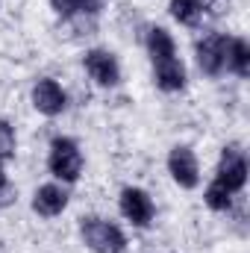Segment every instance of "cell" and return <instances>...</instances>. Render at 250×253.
Listing matches in <instances>:
<instances>
[{"label": "cell", "mask_w": 250, "mask_h": 253, "mask_svg": "<svg viewBox=\"0 0 250 253\" xmlns=\"http://www.w3.org/2000/svg\"><path fill=\"white\" fill-rule=\"evenodd\" d=\"M47 168L56 180L62 183H77L83 174V150L74 138L56 135L50 141V156H47Z\"/></svg>", "instance_id": "obj_1"}, {"label": "cell", "mask_w": 250, "mask_h": 253, "mask_svg": "<svg viewBox=\"0 0 250 253\" xmlns=\"http://www.w3.org/2000/svg\"><path fill=\"white\" fill-rule=\"evenodd\" d=\"M80 233L94 253H121L126 248V236L121 233V227H115L106 218H85Z\"/></svg>", "instance_id": "obj_2"}, {"label": "cell", "mask_w": 250, "mask_h": 253, "mask_svg": "<svg viewBox=\"0 0 250 253\" xmlns=\"http://www.w3.org/2000/svg\"><path fill=\"white\" fill-rule=\"evenodd\" d=\"M227 47H230V39L224 33H209L197 42V65L203 74L209 77H218L224 68H227Z\"/></svg>", "instance_id": "obj_3"}, {"label": "cell", "mask_w": 250, "mask_h": 253, "mask_svg": "<svg viewBox=\"0 0 250 253\" xmlns=\"http://www.w3.org/2000/svg\"><path fill=\"white\" fill-rule=\"evenodd\" d=\"M215 183H221L224 189L233 191V194L245 189V183H248V159H245V153L239 147H224Z\"/></svg>", "instance_id": "obj_4"}, {"label": "cell", "mask_w": 250, "mask_h": 253, "mask_svg": "<svg viewBox=\"0 0 250 253\" xmlns=\"http://www.w3.org/2000/svg\"><path fill=\"white\" fill-rule=\"evenodd\" d=\"M168 171L174 177V183L180 189H194L200 183V165H197V156L191 153V147L186 144H177L171 153H168Z\"/></svg>", "instance_id": "obj_5"}, {"label": "cell", "mask_w": 250, "mask_h": 253, "mask_svg": "<svg viewBox=\"0 0 250 253\" xmlns=\"http://www.w3.org/2000/svg\"><path fill=\"white\" fill-rule=\"evenodd\" d=\"M85 71H88V77L97 83V85H103V88H112V85H118L121 83V68H118V59L109 53V50H88L85 53Z\"/></svg>", "instance_id": "obj_6"}, {"label": "cell", "mask_w": 250, "mask_h": 253, "mask_svg": "<svg viewBox=\"0 0 250 253\" xmlns=\"http://www.w3.org/2000/svg\"><path fill=\"white\" fill-rule=\"evenodd\" d=\"M121 212H124V218L132 224V227H147L150 221H153V200H150V194L144 189H124L121 191Z\"/></svg>", "instance_id": "obj_7"}, {"label": "cell", "mask_w": 250, "mask_h": 253, "mask_svg": "<svg viewBox=\"0 0 250 253\" xmlns=\"http://www.w3.org/2000/svg\"><path fill=\"white\" fill-rule=\"evenodd\" d=\"M65 91L62 85L56 83V80H50V77H44V80H39L36 85H33V106L42 112V115H47V118H53V115H59L65 109Z\"/></svg>", "instance_id": "obj_8"}, {"label": "cell", "mask_w": 250, "mask_h": 253, "mask_svg": "<svg viewBox=\"0 0 250 253\" xmlns=\"http://www.w3.org/2000/svg\"><path fill=\"white\" fill-rule=\"evenodd\" d=\"M65 206H68V191H65L62 186L47 183V186H42V189L33 194V209H36L39 215H44V218L62 215Z\"/></svg>", "instance_id": "obj_9"}, {"label": "cell", "mask_w": 250, "mask_h": 253, "mask_svg": "<svg viewBox=\"0 0 250 253\" xmlns=\"http://www.w3.org/2000/svg\"><path fill=\"white\" fill-rule=\"evenodd\" d=\"M153 77H156V85L162 91H180L186 85V65L180 62L177 56L153 62Z\"/></svg>", "instance_id": "obj_10"}, {"label": "cell", "mask_w": 250, "mask_h": 253, "mask_svg": "<svg viewBox=\"0 0 250 253\" xmlns=\"http://www.w3.org/2000/svg\"><path fill=\"white\" fill-rule=\"evenodd\" d=\"M147 53H150V59L153 62H162V59H171V56H177V44H174V39H171V33L168 30H162V27H150L147 30Z\"/></svg>", "instance_id": "obj_11"}, {"label": "cell", "mask_w": 250, "mask_h": 253, "mask_svg": "<svg viewBox=\"0 0 250 253\" xmlns=\"http://www.w3.org/2000/svg\"><path fill=\"white\" fill-rule=\"evenodd\" d=\"M227 68L236 77H248L250 74V44L245 39H230L227 47Z\"/></svg>", "instance_id": "obj_12"}, {"label": "cell", "mask_w": 250, "mask_h": 253, "mask_svg": "<svg viewBox=\"0 0 250 253\" xmlns=\"http://www.w3.org/2000/svg\"><path fill=\"white\" fill-rule=\"evenodd\" d=\"M171 15H174V21L194 27L203 18V0H171Z\"/></svg>", "instance_id": "obj_13"}, {"label": "cell", "mask_w": 250, "mask_h": 253, "mask_svg": "<svg viewBox=\"0 0 250 253\" xmlns=\"http://www.w3.org/2000/svg\"><path fill=\"white\" fill-rule=\"evenodd\" d=\"M100 0H50V6L62 15V18H74V15H85V12H97Z\"/></svg>", "instance_id": "obj_14"}, {"label": "cell", "mask_w": 250, "mask_h": 253, "mask_svg": "<svg viewBox=\"0 0 250 253\" xmlns=\"http://www.w3.org/2000/svg\"><path fill=\"white\" fill-rule=\"evenodd\" d=\"M203 200H206V206L209 209H215V212H227L230 206H233V191H227L221 183H212L206 194H203Z\"/></svg>", "instance_id": "obj_15"}, {"label": "cell", "mask_w": 250, "mask_h": 253, "mask_svg": "<svg viewBox=\"0 0 250 253\" xmlns=\"http://www.w3.org/2000/svg\"><path fill=\"white\" fill-rule=\"evenodd\" d=\"M12 156H15V129L9 121L0 118V162H6Z\"/></svg>", "instance_id": "obj_16"}, {"label": "cell", "mask_w": 250, "mask_h": 253, "mask_svg": "<svg viewBox=\"0 0 250 253\" xmlns=\"http://www.w3.org/2000/svg\"><path fill=\"white\" fill-rule=\"evenodd\" d=\"M9 197H12V186H9V177H6V171L0 165V203H6Z\"/></svg>", "instance_id": "obj_17"}]
</instances>
